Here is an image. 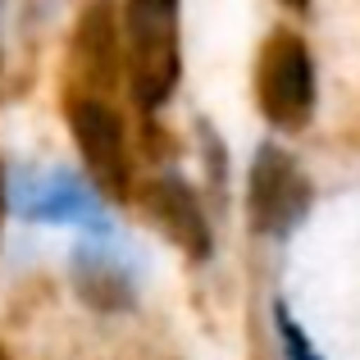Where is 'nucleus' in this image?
Segmentation results:
<instances>
[{
  "label": "nucleus",
  "mask_w": 360,
  "mask_h": 360,
  "mask_svg": "<svg viewBox=\"0 0 360 360\" xmlns=\"http://www.w3.org/2000/svg\"><path fill=\"white\" fill-rule=\"evenodd\" d=\"M128 73L141 110H160L178 87V0H128Z\"/></svg>",
  "instance_id": "nucleus-1"
},
{
  "label": "nucleus",
  "mask_w": 360,
  "mask_h": 360,
  "mask_svg": "<svg viewBox=\"0 0 360 360\" xmlns=\"http://www.w3.org/2000/svg\"><path fill=\"white\" fill-rule=\"evenodd\" d=\"M255 101L274 128H306L315 110V64L297 32H274L255 64Z\"/></svg>",
  "instance_id": "nucleus-2"
},
{
  "label": "nucleus",
  "mask_w": 360,
  "mask_h": 360,
  "mask_svg": "<svg viewBox=\"0 0 360 360\" xmlns=\"http://www.w3.org/2000/svg\"><path fill=\"white\" fill-rule=\"evenodd\" d=\"M69 128H73V141L82 150V165H87L91 183L105 196L123 201L132 192V160H128V137H123L119 115L101 96H73Z\"/></svg>",
  "instance_id": "nucleus-3"
},
{
  "label": "nucleus",
  "mask_w": 360,
  "mask_h": 360,
  "mask_svg": "<svg viewBox=\"0 0 360 360\" xmlns=\"http://www.w3.org/2000/svg\"><path fill=\"white\" fill-rule=\"evenodd\" d=\"M310 205V187L297 160L278 146H264L251 165V219L260 233H288Z\"/></svg>",
  "instance_id": "nucleus-4"
},
{
  "label": "nucleus",
  "mask_w": 360,
  "mask_h": 360,
  "mask_svg": "<svg viewBox=\"0 0 360 360\" xmlns=\"http://www.w3.org/2000/svg\"><path fill=\"white\" fill-rule=\"evenodd\" d=\"M141 205L146 214L160 224L165 238H174L192 260H205L210 255V224H205V210L196 201V192L183 183V178H150L141 187Z\"/></svg>",
  "instance_id": "nucleus-5"
},
{
  "label": "nucleus",
  "mask_w": 360,
  "mask_h": 360,
  "mask_svg": "<svg viewBox=\"0 0 360 360\" xmlns=\"http://www.w3.org/2000/svg\"><path fill=\"white\" fill-rule=\"evenodd\" d=\"M73 60H78V73L91 82V87L105 91L119 73V27H115V9L110 0H91L82 9L78 37H73Z\"/></svg>",
  "instance_id": "nucleus-6"
},
{
  "label": "nucleus",
  "mask_w": 360,
  "mask_h": 360,
  "mask_svg": "<svg viewBox=\"0 0 360 360\" xmlns=\"http://www.w3.org/2000/svg\"><path fill=\"white\" fill-rule=\"evenodd\" d=\"M78 292L101 310H123L128 306V278L110 260H78Z\"/></svg>",
  "instance_id": "nucleus-7"
},
{
  "label": "nucleus",
  "mask_w": 360,
  "mask_h": 360,
  "mask_svg": "<svg viewBox=\"0 0 360 360\" xmlns=\"http://www.w3.org/2000/svg\"><path fill=\"white\" fill-rule=\"evenodd\" d=\"M288 5H297V9H301V5H310V0H288Z\"/></svg>",
  "instance_id": "nucleus-8"
},
{
  "label": "nucleus",
  "mask_w": 360,
  "mask_h": 360,
  "mask_svg": "<svg viewBox=\"0 0 360 360\" xmlns=\"http://www.w3.org/2000/svg\"><path fill=\"white\" fill-rule=\"evenodd\" d=\"M0 360H9V352H5V347H0Z\"/></svg>",
  "instance_id": "nucleus-9"
}]
</instances>
